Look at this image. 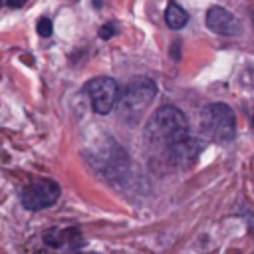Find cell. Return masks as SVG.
Instances as JSON below:
<instances>
[{"instance_id": "obj_7", "label": "cell", "mask_w": 254, "mask_h": 254, "mask_svg": "<svg viewBox=\"0 0 254 254\" xmlns=\"http://www.w3.org/2000/svg\"><path fill=\"white\" fill-rule=\"evenodd\" d=\"M198 153H200L198 141H196L194 137H187L185 141L177 143L175 147H171V149L167 151V159H169L173 165L187 169V167H190V165L194 163V159L198 157Z\"/></svg>"}, {"instance_id": "obj_3", "label": "cell", "mask_w": 254, "mask_h": 254, "mask_svg": "<svg viewBox=\"0 0 254 254\" xmlns=\"http://www.w3.org/2000/svg\"><path fill=\"white\" fill-rule=\"evenodd\" d=\"M202 133L216 143H230L236 137V115L226 103H210L200 111Z\"/></svg>"}, {"instance_id": "obj_5", "label": "cell", "mask_w": 254, "mask_h": 254, "mask_svg": "<svg viewBox=\"0 0 254 254\" xmlns=\"http://www.w3.org/2000/svg\"><path fill=\"white\" fill-rule=\"evenodd\" d=\"M60 185L52 179H36L24 187L20 200L28 210H44L60 198Z\"/></svg>"}, {"instance_id": "obj_4", "label": "cell", "mask_w": 254, "mask_h": 254, "mask_svg": "<svg viewBox=\"0 0 254 254\" xmlns=\"http://www.w3.org/2000/svg\"><path fill=\"white\" fill-rule=\"evenodd\" d=\"M85 93L89 95L93 111L99 115H107L117 105L121 89L113 77L101 75V77H93L85 83Z\"/></svg>"}, {"instance_id": "obj_10", "label": "cell", "mask_w": 254, "mask_h": 254, "mask_svg": "<svg viewBox=\"0 0 254 254\" xmlns=\"http://www.w3.org/2000/svg\"><path fill=\"white\" fill-rule=\"evenodd\" d=\"M36 30H38V34L42 36V38H48V36H52V32H54V24H52V20L50 18H40L38 20V26H36Z\"/></svg>"}, {"instance_id": "obj_14", "label": "cell", "mask_w": 254, "mask_h": 254, "mask_svg": "<svg viewBox=\"0 0 254 254\" xmlns=\"http://www.w3.org/2000/svg\"><path fill=\"white\" fill-rule=\"evenodd\" d=\"M252 22H254V10H252Z\"/></svg>"}, {"instance_id": "obj_13", "label": "cell", "mask_w": 254, "mask_h": 254, "mask_svg": "<svg viewBox=\"0 0 254 254\" xmlns=\"http://www.w3.org/2000/svg\"><path fill=\"white\" fill-rule=\"evenodd\" d=\"M248 226H250V230L254 234V216H248Z\"/></svg>"}, {"instance_id": "obj_12", "label": "cell", "mask_w": 254, "mask_h": 254, "mask_svg": "<svg viewBox=\"0 0 254 254\" xmlns=\"http://www.w3.org/2000/svg\"><path fill=\"white\" fill-rule=\"evenodd\" d=\"M24 2H26V0H8V6H10V8H20Z\"/></svg>"}, {"instance_id": "obj_8", "label": "cell", "mask_w": 254, "mask_h": 254, "mask_svg": "<svg viewBox=\"0 0 254 254\" xmlns=\"http://www.w3.org/2000/svg\"><path fill=\"white\" fill-rule=\"evenodd\" d=\"M79 230L77 228H52L44 234V242L50 246V248H69V250H75L79 246Z\"/></svg>"}, {"instance_id": "obj_9", "label": "cell", "mask_w": 254, "mask_h": 254, "mask_svg": "<svg viewBox=\"0 0 254 254\" xmlns=\"http://www.w3.org/2000/svg\"><path fill=\"white\" fill-rule=\"evenodd\" d=\"M165 22H167V26L171 30H181V28L187 26L189 14H187V10L183 6H179L177 2H171L167 6V10H165Z\"/></svg>"}, {"instance_id": "obj_1", "label": "cell", "mask_w": 254, "mask_h": 254, "mask_svg": "<svg viewBox=\"0 0 254 254\" xmlns=\"http://www.w3.org/2000/svg\"><path fill=\"white\" fill-rule=\"evenodd\" d=\"M145 137L151 145L161 147L165 153L189 135V121L175 105H161L145 123Z\"/></svg>"}, {"instance_id": "obj_2", "label": "cell", "mask_w": 254, "mask_h": 254, "mask_svg": "<svg viewBox=\"0 0 254 254\" xmlns=\"http://www.w3.org/2000/svg\"><path fill=\"white\" fill-rule=\"evenodd\" d=\"M157 95V83L151 77H133L119 93V101H117V113L119 117L129 123V125H137L143 117V113L147 111V107L153 103Z\"/></svg>"}, {"instance_id": "obj_11", "label": "cell", "mask_w": 254, "mask_h": 254, "mask_svg": "<svg viewBox=\"0 0 254 254\" xmlns=\"http://www.w3.org/2000/svg\"><path fill=\"white\" fill-rule=\"evenodd\" d=\"M113 34H115V26H113V24H105V26H101V30H99V38H103V40L111 38Z\"/></svg>"}, {"instance_id": "obj_6", "label": "cell", "mask_w": 254, "mask_h": 254, "mask_svg": "<svg viewBox=\"0 0 254 254\" xmlns=\"http://www.w3.org/2000/svg\"><path fill=\"white\" fill-rule=\"evenodd\" d=\"M204 24L210 32L220 34V36H236L240 32V22L234 18V14L220 6L208 8V12L204 16Z\"/></svg>"}]
</instances>
